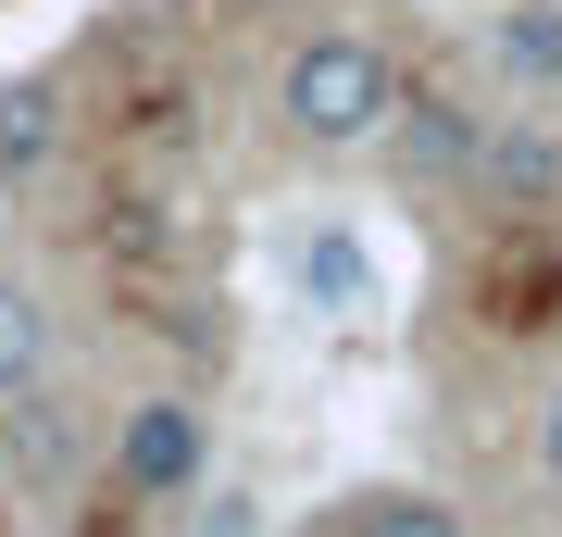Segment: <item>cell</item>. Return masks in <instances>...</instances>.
Listing matches in <instances>:
<instances>
[{
  "label": "cell",
  "mask_w": 562,
  "mask_h": 537,
  "mask_svg": "<svg viewBox=\"0 0 562 537\" xmlns=\"http://www.w3.org/2000/svg\"><path fill=\"white\" fill-rule=\"evenodd\" d=\"M475 188L487 200H501V213H550V200H562V125H487V138H475Z\"/></svg>",
  "instance_id": "4"
},
{
  "label": "cell",
  "mask_w": 562,
  "mask_h": 537,
  "mask_svg": "<svg viewBox=\"0 0 562 537\" xmlns=\"http://www.w3.org/2000/svg\"><path fill=\"white\" fill-rule=\"evenodd\" d=\"M487 63H501L513 88H562V0H513V13L487 25Z\"/></svg>",
  "instance_id": "7"
},
{
  "label": "cell",
  "mask_w": 562,
  "mask_h": 537,
  "mask_svg": "<svg viewBox=\"0 0 562 537\" xmlns=\"http://www.w3.org/2000/svg\"><path fill=\"white\" fill-rule=\"evenodd\" d=\"M301 288H313V300H338V313H362V288H375V276H362V250H350V238H301Z\"/></svg>",
  "instance_id": "10"
},
{
  "label": "cell",
  "mask_w": 562,
  "mask_h": 537,
  "mask_svg": "<svg viewBox=\"0 0 562 537\" xmlns=\"http://www.w3.org/2000/svg\"><path fill=\"white\" fill-rule=\"evenodd\" d=\"M76 400L63 388H25V400H0V476L13 488H50V476H76Z\"/></svg>",
  "instance_id": "5"
},
{
  "label": "cell",
  "mask_w": 562,
  "mask_h": 537,
  "mask_svg": "<svg viewBox=\"0 0 562 537\" xmlns=\"http://www.w3.org/2000/svg\"><path fill=\"white\" fill-rule=\"evenodd\" d=\"M63 150V76H0V188H25Z\"/></svg>",
  "instance_id": "6"
},
{
  "label": "cell",
  "mask_w": 562,
  "mask_h": 537,
  "mask_svg": "<svg viewBox=\"0 0 562 537\" xmlns=\"http://www.w3.org/2000/svg\"><path fill=\"white\" fill-rule=\"evenodd\" d=\"M387 100H401V76H387L375 38H301L288 76H276V113H288L301 150H362L387 125Z\"/></svg>",
  "instance_id": "1"
},
{
  "label": "cell",
  "mask_w": 562,
  "mask_h": 537,
  "mask_svg": "<svg viewBox=\"0 0 562 537\" xmlns=\"http://www.w3.org/2000/svg\"><path fill=\"white\" fill-rule=\"evenodd\" d=\"M201 413L188 400H138V413L113 425V488H138V500H176V488H201Z\"/></svg>",
  "instance_id": "3"
},
{
  "label": "cell",
  "mask_w": 562,
  "mask_h": 537,
  "mask_svg": "<svg viewBox=\"0 0 562 537\" xmlns=\"http://www.w3.org/2000/svg\"><path fill=\"white\" fill-rule=\"evenodd\" d=\"M350 537H462V513L438 488H375V500H350Z\"/></svg>",
  "instance_id": "9"
},
{
  "label": "cell",
  "mask_w": 562,
  "mask_h": 537,
  "mask_svg": "<svg viewBox=\"0 0 562 537\" xmlns=\"http://www.w3.org/2000/svg\"><path fill=\"white\" fill-rule=\"evenodd\" d=\"M25 388H50V300L25 276H0V400H25Z\"/></svg>",
  "instance_id": "8"
},
{
  "label": "cell",
  "mask_w": 562,
  "mask_h": 537,
  "mask_svg": "<svg viewBox=\"0 0 562 537\" xmlns=\"http://www.w3.org/2000/svg\"><path fill=\"white\" fill-rule=\"evenodd\" d=\"M538 450H550V476H562V400H550V425H538Z\"/></svg>",
  "instance_id": "11"
},
{
  "label": "cell",
  "mask_w": 562,
  "mask_h": 537,
  "mask_svg": "<svg viewBox=\"0 0 562 537\" xmlns=\"http://www.w3.org/2000/svg\"><path fill=\"white\" fill-rule=\"evenodd\" d=\"M375 138H387V176H401V188H462V176H475V138H487V125L462 113V100L425 88V100H387Z\"/></svg>",
  "instance_id": "2"
}]
</instances>
